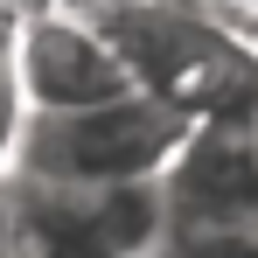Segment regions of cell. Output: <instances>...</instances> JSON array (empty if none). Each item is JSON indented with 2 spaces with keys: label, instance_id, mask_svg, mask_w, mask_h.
<instances>
[{
  "label": "cell",
  "instance_id": "52a82bcc",
  "mask_svg": "<svg viewBox=\"0 0 258 258\" xmlns=\"http://www.w3.org/2000/svg\"><path fill=\"white\" fill-rule=\"evenodd\" d=\"M21 140H28V98H21V77H14V49L0 35V174H14Z\"/></svg>",
  "mask_w": 258,
  "mask_h": 258
},
{
  "label": "cell",
  "instance_id": "8992f818",
  "mask_svg": "<svg viewBox=\"0 0 258 258\" xmlns=\"http://www.w3.org/2000/svg\"><path fill=\"white\" fill-rule=\"evenodd\" d=\"M161 258H258V223H174Z\"/></svg>",
  "mask_w": 258,
  "mask_h": 258
},
{
  "label": "cell",
  "instance_id": "30bf717a",
  "mask_svg": "<svg viewBox=\"0 0 258 258\" xmlns=\"http://www.w3.org/2000/svg\"><path fill=\"white\" fill-rule=\"evenodd\" d=\"M196 7H237V0H196Z\"/></svg>",
  "mask_w": 258,
  "mask_h": 258
},
{
  "label": "cell",
  "instance_id": "ba28073f",
  "mask_svg": "<svg viewBox=\"0 0 258 258\" xmlns=\"http://www.w3.org/2000/svg\"><path fill=\"white\" fill-rule=\"evenodd\" d=\"M0 258H14V174H0Z\"/></svg>",
  "mask_w": 258,
  "mask_h": 258
},
{
  "label": "cell",
  "instance_id": "6da1fadb",
  "mask_svg": "<svg viewBox=\"0 0 258 258\" xmlns=\"http://www.w3.org/2000/svg\"><path fill=\"white\" fill-rule=\"evenodd\" d=\"M98 28L147 98L174 105L196 133H258V49L196 0H126Z\"/></svg>",
  "mask_w": 258,
  "mask_h": 258
},
{
  "label": "cell",
  "instance_id": "7a4b0ae2",
  "mask_svg": "<svg viewBox=\"0 0 258 258\" xmlns=\"http://www.w3.org/2000/svg\"><path fill=\"white\" fill-rule=\"evenodd\" d=\"M196 126L161 105V98H126V105H98V112H70V119H28L21 140V181H49V188H133V181H168L181 147Z\"/></svg>",
  "mask_w": 258,
  "mask_h": 258
},
{
  "label": "cell",
  "instance_id": "277c9868",
  "mask_svg": "<svg viewBox=\"0 0 258 258\" xmlns=\"http://www.w3.org/2000/svg\"><path fill=\"white\" fill-rule=\"evenodd\" d=\"M7 49H14V77H21V98H28V119H70V112L140 98V77L112 49V35L98 28V14H84V7H63V0L28 7L7 28Z\"/></svg>",
  "mask_w": 258,
  "mask_h": 258
},
{
  "label": "cell",
  "instance_id": "3957f363",
  "mask_svg": "<svg viewBox=\"0 0 258 258\" xmlns=\"http://www.w3.org/2000/svg\"><path fill=\"white\" fill-rule=\"evenodd\" d=\"M174 216L161 181L49 188L14 174V258H161Z\"/></svg>",
  "mask_w": 258,
  "mask_h": 258
},
{
  "label": "cell",
  "instance_id": "5b68a950",
  "mask_svg": "<svg viewBox=\"0 0 258 258\" xmlns=\"http://www.w3.org/2000/svg\"><path fill=\"white\" fill-rule=\"evenodd\" d=\"M161 196L174 223H258V133H196Z\"/></svg>",
  "mask_w": 258,
  "mask_h": 258
},
{
  "label": "cell",
  "instance_id": "9c48e42d",
  "mask_svg": "<svg viewBox=\"0 0 258 258\" xmlns=\"http://www.w3.org/2000/svg\"><path fill=\"white\" fill-rule=\"evenodd\" d=\"M216 14H223V21H230V28H237V35H244V42L258 49V0H237V7H216Z\"/></svg>",
  "mask_w": 258,
  "mask_h": 258
}]
</instances>
